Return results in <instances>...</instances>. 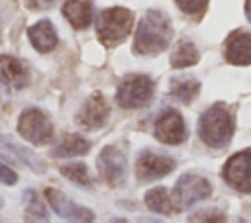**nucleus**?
Listing matches in <instances>:
<instances>
[{
    "label": "nucleus",
    "instance_id": "f03ea898",
    "mask_svg": "<svg viewBox=\"0 0 251 223\" xmlns=\"http://www.w3.org/2000/svg\"><path fill=\"white\" fill-rule=\"evenodd\" d=\"M235 123H233V115L226 106H212L208 108L198 121V133L200 139L214 149H222L227 147L233 135Z\"/></svg>",
    "mask_w": 251,
    "mask_h": 223
},
{
    "label": "nucleus",
    "instance_id": "2eb2a0df",
    "mask_svg": "<svg viewBox=\"0 0 251 223\" xmlns=\"http://www.w3.org/2000/svg\"><path fill=\"white\" fill-rule=\"evenodd\" d=\"M27 35H29L31 45L39 53H49L57 45V31H55V27H53V23L49 20H41L35 25H31L27 29Z\"/></svg>",
    "mask_w": 251,
    "mask_h": 223
},
{
    "label": "nucleus",
    "instance_id": "9b49d317",
    "mask_svg": "<svg viewBox=\"0 0 251 223\" xmlns=\"http://www.w3.org/2000/svg\"><path fill=\"white\" fill-rule=\"evenodd\" d=\"M108 115H110V106L108 102L104 100V96L100 92L92 94L80 108V112L76 113V121L88 129V131H94V129H100L106 121H108Z\"/></svg>",
    "mask_w": 251,
    "mask_h": 223
},
{
    "label": "nucleus",
    "instance_id": "4be33fe9",
    "mask_svg": "<svg viewBox=\"0 0 251 223\" xmlns=\"http://www.w3.org/2000/svg\"><path fill=\"white\" fill-rule=\"evenodd\" d=\"M61 174L63 176H67L71 182H75V184H80V186H84V188H88L90 186V174H88V168H86V164H76V162H73V164H65V166H61Z\"/></svg>",
    "mask_w": 251,
    "mask_h": 223
},
{
    "label": "nucleus",
    "instance_id": "6ab92c4d",
    "mask_svg": "<svg viewBox=\"0 0 251 223\" xmlns=\"http://www.w3.org/2000/svg\"><path fill=\"white\" fill-rule=\"evenodd\" d=\"M145 203L151 211H157V213H163V215H171L173 211H178V207L175 203V198L163 186L149 190L145 194Z\"/></svg>",
    "mask_w": 251,
    "mask_h": 223
},
{
    "label": "nucleus",
    "instance_id": "0eeeda50",
    "mask_svg": "<svg viewBox=\"0 0 251 223\" xmlns=\"http://www.w3.org/2000/svg\"><path fill=\"white\" fill-rule=\"evenodd\" d=\"M222 176L237 192L251 194V151H241L233 155L224 164Z\"/></svg>",
    "mask_w": 251,
    "mask_h": 223
},
{
    "label": "nucleus",
    "instance_id": "412c9836",
    "mask_svg": "<svg viewBox=\"0 0 251 223\" xmlns=\"http://www.w3.org/2000/svg\"><path fill=\"white\" fill-rule=\"evenodd\" d=\"M198 90H200V82H198V80H194V78H182V80H175V82H173L171 94H173L176 100L188 104V102H192V100L196 98Z\"/></svg>",
    "mask_w": 251,
    "mask_h": 223
},
{
    "label": "nucleus",
    "instance_id": "20e7f679",
    "mask_svg": "<svg viewBox=\"0 0 251 223\" xmlns=\"http://www.w3.org/2000/svg\"><path fill=\"white\" fill-rule=\"evenodd\" d=\"M153 80L145 74H129L126 76L120 86H118V94L116 100L122 108H141L145 104H149V100L153 98Z\"/></svg>",
    "mask_w": 251,
    "mask_h": 223
},
{
    "label": "nucleus",
    "instance_id": "6e6552de",
    "mask_svg": "<svg viewBox=\"0 0 251 223\" xmlns=\"http://www.w3.org/2000/svg\"><path fill=\"white\" fill-rule=\"evenodd\" d=\"M126 164H127V156L126 153L112 145V147H106L100 156H98V172L100 176L112 184V186H118L124 182V176H126Z\"/></svg>",
    "mask_w": 251,
    "mask_h": 223
},
{
    "label": "nucleus",
    "instance_id": "f8f14e48",
    "mask_svg": "<svg viewBox=\"0 0 251 223\" xmlns=\"http://www.w3.org/2000/svg\"><path fill=\"white\" fill-rule=\"evenodd\" d=\"M45 198H47V201L51 203V207L55 209V213H59V215L65 217V219H71V221H92V219H94V213H92L90 209L73 203V201H71L63 192H59V190H53V188L45 190Z\"/></svg>",
    "mask_w": 251,
    "mask_h": 223
},
{
    "label": "nucleus",
    "instance_id": "7ed1b4c3",
    "mask_svg": "<svg viewBox=\"0 0 251 223\" xmlns=\"http://www.w3.org/2000/svg\"><path fill=\"white\" fill-rule=\"evenodd\" d=\"M133 25V14L127 8H106L96 16V33L104 45L122 43Z\"/></svg>",
    "mask_w": 251,
    "mask_h": 223
},
{
    "label": "nucleus",
    "instance_id": "39448f33",
    "mask_svg": "<svg viewBox=\"0 0 251 223\" xmlns=\"http://www.w3.org/2000/svg\"><path fill=\"white\" fill-rule=\"evenodd\" d=\"M18 133L29 141L31 145H45L53 137V125L49 117L37 110V108H27L22 112L20 121H18Z\"/></svg>",
    "mask_w": 251,
    "mask_h": 223
},
{
    "label": "nucleus",
    "instance_id": "f257e3e1",
    "mask_svg": "<svg viewBox=\"0 0 251 223\" xmlns=\"http://www.w3.org/2000/svg\"><path fill=\"white\" fill-rule=\"evenodd\" d=\"M173 39V27L169 18L161 10H147L135 31L133 51L137 55H159Z\"/></svg>",
    "mask_w": 251,
    "mask_h": 223
},
{
    "label": "nucleus",
    "instance_id": "9d476101",
    "mask_svg": "<svg viewBox=\"0 0 251 223\" xmlns=\"http://www.w3.org/2000/svg\"><path fill=\"white\" fill-rule=\"evenodd\" d=\"M175 168V160L163 155H155V153H141L135 164V176L139 182H153L157 178L167 176L169 172H173Z\"/></svg>",
    "mask_w": 251,
    "mask_h": 223
},
{
    "label": "nucleus",
    "instance_id": "f3484780",
    "mask_svg": "<svg viewBox=\"0 0 251 223\" xmlns=\"http://www.w3.org/2000/svg\"><path fill=\"white\" fill-rule=\"evenodd\" d=\"M2 155H4L6 158L12 156L14 160L25 164L27 168H31V170H35V172H39V174L45 170L43 160H41L37 155H33L31 151H27V149H24V147H20V145L10 143L8 137H2Z\"/></svg>",
    "mask_w": 251,
    "mask_h": 223
},
{
    "label": "nucleus",
    "instance_id": "423d86ee",
    "mask_svg": "<svg viewBox=\"0 0 251 223\" xmlns=\"http://www.w3.org/2000/svg\"><path fill=\"white\" fill-rule=\"evenodd\" d=\"M212 188L206 178H200L196 174H184L178 178V182L173 188V198L178 207V211L192 207L200 200H206L210 196Z\"/></svg>",
    "mask_w": 251,
    "mask_h": 223
},
{
    "label": "nucleus",
    "instance_id": "393cba45",
    "mask_svg": "<svg viewBox=\"0 0 251 223\" xmlns=\"http://www.w3.org/2000/svg\"><path fill=\"white\" fill-rule=\"evenodd\" d=\"M0 172H2V182H4L6 186H10V184L16 182V174L8 168V164H2V166H0Z\"/></svg>",
    "mask_w": 251,
    "mask_h": 223
},
{
    "label": "nucleus",
    "instance_id": "b1692460",
    "mask_svg": "<svg viewBox=\"0 0 251 223\" xmlns=\"http://www.w3.org/2000/svg\"><path fill=\"white\" fill-rule=\"evenodd\" d=\"M175 2L184 14H190V16L202 14L208 6V0H175Z\"/></svg>",
    "mask_w": 251,
    "mask_h": 223
},
{
    "label": "nucleus",
    "instance_id": "a211bd4d",
    "mask_svg": "<svg viewBox=\"0 0 251 223\" xmlns=\"http://www.w3.org/2000/svg\"><path fill=\"white\" fill-rule=\"evenodd\" d=\"M90 151V141H86L84 137L80 135H75V133H69L63 137V141L51 151L53 156L57 158H69V156H78V155H86Z\"/></svg>",
    "mask_w": 251,
    "mask_h": 223
},
{
    "label": "nucleus",
    "instance_id": "5701e85b",
    "mask_svg": "<svg viewBox=\"0 0 251 223\" xmlns=\"http://www.w3.org/2000/svg\"><path fill=\"white\" fill-rule=\"evenodd\" d=\"M25 211L35 215V217H39V219H47L45 209H43V205H41V201H39V198H37V194L33 190L25 192Z\"/></svg>",
    "mask_w": 251,
    "mask_h": 223
},
{
    "label": "nucleus",
    "instance_id": "1a4fd4ad",
    "mask_svg": "<svg viewBox=\"0 0 251 223\" xmlns=\"http://www.w3.org/2000/svg\"><path fill=\"white\" fill-rule=\"evenodd\" d=\"M186 125L176 110H165L155 123V137L165 145H178L186 139Z\"/></svg>",
    "mask_w": 251,
    "mask_h": 223
},
{
    "label": "nucleus",
    "instance_id": "ddd939ff",
    "mask_svg": "<svg viewBox=\"0 0 251 223\" xmlns=\"http://www.w3.org/2000/svg\"><path fill=\"white\" fill-rule=\"evenodd\" d=\"M226 59L231 65H251V31H235L226 45Z\"/></svg>",
    "mask_w": 251,
    "mask_h": 223
},
{
    "label": "nucleus",
    "instance_id": "aec40b11",
    "mask_svg": "<svg viewBox=\"0 0 251 223\" xmlns=\"http://www.w3.org/2000/svg\"><path fill=\"white\" fill-rule=\"evenodd\" d=\"M198 49L190 43V41H180L176 47H175V53L171 57V65L173 68H186V67H192L198 63Z\"/></svg>",
    "mask_w": 251,
    "mask_h": 223
},
{
    "label": "nucleus",
    "instance_id": "4468645a",
    "mask_svg": "<svg viewBox=\"0 0 251 223\" xmlns=\"http://www.w3.org/2000/svg\"><path fill=\"white\" fill-rule=\"evenodd\" d=\"M63 14L71 22L73 27L84 29L92 23L94 8H92L90 0H67L65 6H63Z\"/></svg>",
    "mask_w": 251,
    "mask_h": 223
},
{
    "label": "nucleus",
    "instance_id": "dca6fc26",
    "mask_svg": "<svg viewBox=\"0 0 251 223\" xmlns=\"http://www.w3.org/2000/svg\"><path fill=\"white\" fill-rule=\"evenodd\" d=\"M2 80L6 86L22 90L24 86L29 84V72L22 61H18L10 55H4L2 57Z\"/></svg>",
    "mask_w": 251,
    "mask_h": 223
}]
</instances>
